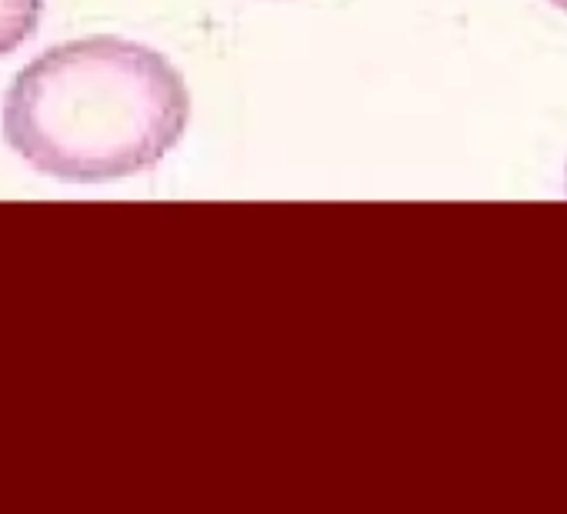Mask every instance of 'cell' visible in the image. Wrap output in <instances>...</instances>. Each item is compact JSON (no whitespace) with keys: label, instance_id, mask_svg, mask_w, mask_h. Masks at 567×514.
I'll return each instance as SVG.
<instances>
[{"label":"cell","instance_id":"cell-1","mask_svg":"<svg viewBox=\"0 0 567 514\" xmlns=\"http://www.w3.org/2000/svg\"><path fill=\"white\" fill-rule=\"evenodd\" d=\"M177 68L134 41L84 38L34 58L4 97V137L38 171L97 184L161 164L187 131Z\"/></svg>","mask_w":567,"mask_h":514},{"label":"cell","instance_id":"cell-2","mask_svg":"<svg viewBox=\"0 0 567 514\" xmlns=\"http://www.w3.org/2000/svg\"><path fill=\"white\" fill-rule=\"evenodd\" d=\"M44 0H0V58L18 51L41 21Z\"/></svg>","mask_w":567,"mask_h":514},{"label":"cell","instance_id":"cell-3","mask_svg":"<svg viewBox=\"0 0 567 514\" xmlns=\"http://www.w3.org/2000/svg\"><path fill=\"white\" fill-rule=\"evenodd\" d=\"M550 4H554L557 11H564V14H567V0H550Z\"/></svg>","mask_w":567,"mask_h":514}]
</instances>
